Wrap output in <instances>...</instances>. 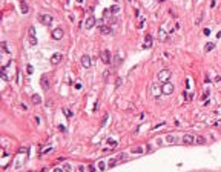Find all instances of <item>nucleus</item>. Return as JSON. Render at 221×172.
Segmentation results:
<instances>
[{"mask_svg": "<svg viewBox=\"0 0 221 172\" xmlns=\"http://www.w3.org/2000/svg\"><path fill=\"white\" fill-rule=\"evenodd\" d=\"M157 79L160 80L161 83H167V80L170 79V71L169 69H161L160 72L157 74Z\"/></svg>", "mask_w": 221, "mask_h": 172, "instance_id": "nucleus-1", "label": "nucleus"}, {"mask_svg": "<svg viewBox=\"0 0 221 172\" xmlns=\"http://www.w3.org/2000/svg\"><path fill=\"white\" fill-rule=\"evenodd\" d=\"M37 19L41 25H46V26H49L51 22H52V15H49V14H38Z\"/></svg>", "mask_w": 221, "mask_h": 172, "instance_id": "nucleus-2", "label": "nucleus"}, {"mask_svg": "<svg viewBox=\"0 0 221 172\" xmlns=\"http://www.w3.org/2000/svg\"><path fill=\"white\" fill-rule=\"evenodd\" d=\"M52 38L54 40H61V38H63V35H64V31L61 28H54L52 29Z\"/></svg>", "mask_w": 221, "mask_h": 172, "instance_id": "nucleus-3", "label": "nucleus"}, {"mask_svg": "<svg viewBox=\"0 0 221 172\" xmlns=\"http://www.w3.org/2000/svg\"><path fill=\"white\" fill-rule=\"evenodd\" d=\"M181 143L186 144V146H189V144H195V137H193V135H190V134H184V135H183V138H181Z\"/></svg>", "mask_w": 221, "mask_h": 172, "instance_id": "nucleus-4", "label": "nucleus"}, {"mask_svg": "<svg viewBox=\"0 0 221 172\" xmlns=\"http://www.w3.org/2000/svg\"><path fill=\"white\" fill-rule=\"evenodd\" d=\"M95 23H97V19L94 17V15H89V17L84 20V28H86V29H92L94 26H95Z\"/></svg>", "mask_w": 221, "mask_h": 172, "instance_id": "nucleus-5", "label": "nucleus"}, {"mask_svg": "<svg viewBox=\"0 0 221 172\" xmlns=\"http://www.w3.org/2000/svg\"><path fill=\"white\" fill-rule=\"evenodd\" d=\"M100 58H101L103 63L109 65V63H110V51H109V49H103L101 54H100Z\"/></svg>", "mask_w": 221, "mask_h": 172, "instance_id": "nucleus-6", "label": "nucleus"}, {"mask_svg": "<svg viewBox=\"0 0 221 172\" xmlns=\"http://www.w3.org/2000/svg\"><path fill=\"white\" fill-rule=\"evenodd\" d=\"M174 89H175V86L172 85V83H164L163 88H161V92H163L164 95H170V94L174 92Z\"/></svg>", "mask_w": 221, "mask_h": 172, "instance_id": "nucleus-7", "label": "nucleus"}, {"mask_svg": "<svg viewBox=\"0 0 221 172\" xmlns=\"http://www.w3.org/2000/svg\"><path fill=\"white\" fill-rule=\"evenodd\" d=\"M28 35H29V43L31 45H37V37H35V28L31 26L28 29Z\"/></svg>", "mask_w": 221, "mask_h": 172, "instance_id": "nucleus-8", "label": "nucleus"}, {"mask_svg": "<svg viewBox=\"0 0 221 172\" xmlns=\"http://www.w3.org/2000/svg\"><path fill=\"white\" fill-rule=\"evenodd\" d=\"M80 63H82V66L83 68H91V57L87 56V54H83L82 56V58H80Z\"/></svg>", "mask_w": 221, "mask_h": 172, "instance_id": "nucleus-9", "label": "nucleus"}, {"mask_svg": "<svg viewBox=\"0 0 221 172\" xmlns=\"http://www.w3.org/2000/svg\"><path fill=\"white\" fill-rule=\"evenodd\" d=\"M40 85H41V88H43L45 91H46V89H49V85H51V82H49V79H48V75H43V77H41V80H40Z\"/></svg>", "mask_w": 221, "mask_h": 172, "instance_id": "nucleus-10", "label": "nucleus"}, {"mask_svg": "<svg viewBox=\"0 0 221 172\" xmlns=\"http://www.w3.org/2000/svg\"><path fill=\"white\" fill-rule=\"evenodd\" d=\"M60 61H61V54L60 52H55L54 56L51 57V63H52V65H58Z\"/></svg>", "mask_w": 221, "mask_h": 172, "instance_id": "nucleus-11", "label": "nucleus"}, {"mask_svg": "<svg viewBox=\"0 0 221 172\" xmlns=\"http://www.w3.org/2000/svg\"><path fill=\"white\" fill-rule=\"evenodd\" d=\"M152 46V35H144V42H143V48H151Z\"/></svg>", "mask_w": 221, "mask_h": 172, "instance_id": "nucleus-12", "label": "nucleus"}, {"mask_svg": "<svg viewBox=\"0 0 221 172\" xmlns=\"http://www.w3.org/2000/svg\"><path fill=\"white\" fill-rule=\"evenodd\" d=\"M100 32L101 34H112V28H110V25H101L100 26Z\"/></svg>", "mask_w": 221, "mask_h": 172, "instance_id": "nucleus-13", "label": "nucleus"}, {"mask_svg": "<svg viewBox=\"0 0 221 172\" xmlns=\"http://www.w3.org/2000/svg\"><path fill=\"white\" fill-rule=\"evenodd\" d=\"M20 9H22V12H23V14H28V11H29L28 3L23 2V0H20Z\"/></svg>", "mask_w": 221, "mask_h": 172, "instance_id": "nucleus-14", "label": "nucleus"}, {"mask_svg": "<svg viewBox=\"0 0 221 172\" xmlns=\"http://www.w3.org/2000/svg\"><path fill=\"white\" fill-rule=\"evenodd\" d=\"M97 167H98V172H105V171H106V167H108V164H106V161L100 160V161H98V164H97Z\"/></svg>", "mask_w": 221, "mask_h": 172, "instance_id": "nucleus-15", "label": "nucleus"}, {"mask_svg": "<svg viewBox=\"0 0 221 172\" xmlns=\"http://www.w3.org/2000/svg\"><path fill=\"white\" fill-rule=\"evenodd\" d=\"M166 141H167L169 144H175L178 141V138L175 137V135H166Z\"/></svg>", "mask_w": 221, "mask_h": 172, "instance_id": "nucleus-16", "label": "nucleus"}, {"mask_svg": "<svg viewBox=\"0 0 221 172\" xmlns=\"http://www.w3.org/2000/svg\"><path fill=\"white\" fill-rule=\"evenodd\" d=\"M31 100H32L34 105H40V103H41V97L38 95V94H34V95L31 97Z\"/></svg>", "mask_w": 221, "mask_h": 172, "instance_id": "nucleus-17", "label": "nucleus"}, {"mask_svg": "<svg viewBox=\"0 0 221 172\" xmlns=\"http://www.w3.org/2000/svg\"><path fill=\"white\" fill-rule=\"evenodd\" d=\"M143 152H144V148H143V146H137V148L132 149V154L134 155H140V154H143Z\"/></svg>", "mask_w": 221, "mask_h": 172, "instance_id": "nucleus-18", "label": "nucleus"}, {"mask_svg": "<svg viewBox=\"0 0 221 172\" xmlns=\"http://www.w3.org/2000/svg\"><path fill=\"white\" fill-rule=\"evenodd\" d=\"M0 75H2V79L5 80V82H8V80H9L8 74H6V66H3V68H2V71H0Z\"/></svg>", "mask_w": 221, "mask_h": 172, "instance_id": "nucleus-19", "label": "nucleus"}, {"mask_svg": "<svg viewBox=\"0 0 221 172\" xmlns=\"http://www.w3.org/2000/svg\"><path fill=\"white\" fill-rule=\"evenodd\" d=\"M204 143H206V138L204 137H201V135L195 137V144H204Z\"/></svg>", "mask_w": 221, "mask_h": 172, "instance_id": "nucleus-20", "label": "nucleus"}, {"mask_svg": "<svg viewBox=\"0 0 221 172\" xmlns=\"http://www.w3.org/2000/svg\"><path fill=\"white\" fill-rule=\"evenodd\" d=\"M158 37H160V40H161V42H166V38H167V35H166V32H164V29H163V28L158 31Z\"/></svg>", "mask_w": 221, "mask_h": 172, "instance_id": "nucleus-21", "label": "nucleus"}, {"mask_svg": "<svg viewBox=\"0 0 221 172\" xmlns=\"http://www.w3.org/2000/svg\"><path fill=\"white\" fill-rule=\"evenodd\" d=\"M120 63H121V54H115V57H114V66H118Z\"/></svg>", "mask_w": 221, "mask_h": 172, "instance_id": "nucleus-22", "label": "nucleus"}, {"mask_svg": "<svg viewBox=\"0 0 221 172\" xmlns=\"http://www.w3.org/2000/svg\"><path fill=\"white\" fill-rule=\"evenodd\" d=\"M118 11H120V6H118V5H112V6L109 8V12H110V14H117Z\"/></svg>", "mask_w": 221, "mask_h": 172, "instance_id": "nucleus-23", "label": "nucleus"}, {"mask_svg": "<svg viewBox=\"0 0 221 172\" xmlns=\"http://www.w3.org/2000/svg\"><path fill=\"white\" fill-rule=\"evenodd\" d=\"M117 163H118V158H110V160H108V166L109 167H114Z\"/></svg>", "mask_w": 221, "mask_h": 172, "instance_id": "nucleus-24", "label": "nucleus"}, {"mask_svg": "<svg viewBox=\"0 0 221 172\" xmlns=\"http://www.w3.org/2000/svg\"><path fill=\"white\" fill-rule=\"evenodd\" d=\"M213 48H215V45H213V43H206V46H204V51H206V52H210Z\"/></svg>", "mask_w": 221, "mask_h": 172, "instance_id": "nucleus-25", "label": "nucleus"}, {"mask_svg": "<svg viewBox=\"0 0 221 172\" xmlns=\"http://www.w3.org/2000/svg\"><path fill=\"white\" fill-rule=\"evenodd\" d=\"M108 120H109V114H105V115H103V118H101V123H100V126H106Z\"/></svg>", "mask_w": 221, "mask_h": 172, "instance_id": "nucleus-26", "label": "nucleus"}, {"mask_svg": "<svg viewBox=\"0 0 221 172\" xmlns=\"http://www.w3.org/2000/svg\"><path fill=\"white\" fill-rule=\"evenodd\" d=\"M63 112H64V115H66L68 118H71V117H72V111H71L69 108H64V109H63Z\"/></svg>", "mask_w": 221, "mask_h": 172, "instance_id": "nucleus-27", "label": "nucleus"}, {"mask_svg": "<svg viewBox=\"0 0 221 172\" xmlns=\"http://www.w3.org/2000/svg\"><path fill=\"white\" fill-rule=\"evenodd\" d=\"M0 46H2V49H3V52H5V54H9V51H8V45H6V42H2V45H0Z\"/></svg>", "mask_w": 221, "mask_h": 172, "instance_id": "nucleus-28", "label": "nucleus"}, {"mask_svg": "<svg viewBox=\"0 0 221 172\" xmlns=\"http://www.w3.org/2000/svg\"><path fill=\"white\" fill-rule=\"evenodd\" d=\"M63 169L66 171V172H72V166H71L69 163H64V164H63Z\"/></svg>", "mask_w": 221, "mask_h": 172, "instance_id": "nucleus-29", "label": "nucleus"}, {"mask_svg": "<svg viewBox=\"0 0 221 172\" xmlns=\"http://www.w3.org/2000/svg\"><path fill=\"white\" fill-rule=\"evenodd\" d=\"M121 83H123L121 77H118V79H117V82H115V86H117V88H120V86H121Z\"/></svg>", "mask_w": 221, "mask_h": 172, "instance_id": "nucleus-30", "label": "nucleus"}, {"mask_svg": "<svg viewBox=\"0 0 221 172\" xmlns=\"http://www.w3.org/2000/svg\"><path fill=\"white\" fill-rule=\"evenodd\" d=\"M117 158H118V160H126V158H128V155H126L124 152H123V154H120V155H118V157H117Z\"/></svg>", "mask_w": 221, "mask_h": 172, "instance_id": "nucleus-31", "label": "nucleus"}, {"mask_svg": "<svg viewBox=\"0 0 221 172\" xmlns=\"http://www.w3.org/2000/svg\"><path fill=\"white\" fill-rule=\"evenodd\" d=\"M77 169H78V172H86V167H84V164H80Z\"/></svg>", "mask_w": 221, "mask_h": 172, "instance_id": "nucleus-32", "label": "nucleus"}, {"mask_svg": "<svg viewBox=\"0 0 221 172\" xmlns=\"http://www.w3.org/2000/svg\"><path fill=\"white\" fill-rule=\"evenodd\" d=\"M207 95H209V89L204 91V94H203V100H206V98H207Z\"/></svg>", "mask_w": 221, "mask_h": 172, "instance_id": "nucleus-33", "label": "nucleus"}, {"mask_svg": "<svg viewBox=\"0 0 221 172\" xmlns=\"http://www.w3.org/2000/svg\"><path fill=\"white\" fill-rule=\"evenodd\" d=\"M52 151V148H45L43 151H41V154H46V152H51Z\"/></svg>", "mask_w": 221, "mask_h": 172, "instance_id": "nucleus-34", "label": "nucleus"}, {"mask_svg": "<svg viewBox=\"0 0 221 172\" xmlns=\"http://www.w3.org/2000/svg\"><path fill=\"white\" fill-rule=\"evenodd\" d=\"M54 172H66V171H64L63 167H55V169H54Z\"/></svg>", "mask_w": 221, "mask_h": 172, "instance_id": "nucleus-35", "label": "nucleus"}, {"mask_svg": "<svg viewBox=\"0 0 221 172\" xmlns=\"http://www.w3.org/2000/svg\"><path fill=\"white\" fill-rule=\"evenodd\" d=\"M152 91H154V94H157V92H158V86L154 85V86H152Z\"/></svg>", "mask_w": 221, "mask_h": 172, "instance_id": "nucleus-36", "label": "nucleus"}, {"mask_svg": "<svg viewBox=\"0 0 221 172\" xmlns=\"http://www.w3.org/2000/svg\"><path fill=\"white\" fill-rule=\"evenodd\" d=\"M89 171H91V172H98V171H97V169H95V167H94V166H92V164H91V166H89Z\"/></svg>", "mask_w": 221, "mask_h": 172, "instance_id": "nucleus-37", "label": "nucleus"}, {"mask_svg": "<svg viewBox=\"0 0 221 172\" xmlns=\"http://www.w3.org/2000/svg\"><path fill=\"white\" fill-rule=\"evenodd\" d=\"M203 32H204V34H206V35H209V34H210V29H207V28H206V29H204Z\"/></svg>", "mask_w": 221, "mask_h": 172, "instance_id": "nucleus-38", "label": "nucleus"}, {"mask_svg": "<svg viewBox=\"0 0 221 172\" xmlns=\"http://www.w3.org/2000/svg\"><path fill=\"white\" fill-rule=\"evenodd\" d=\"M108 75H109V72H108V71H106V72H105V77H103V79H105V82H106V80H108Z\"/></svg>", "mask_w": 221, "mask_h": 172, "instance_id": "nucleus-39", "label": "nucleus"}, {"mask_svg": "<svg viewBox=\"0 0 221 172\" xmlns=\"http://www.w3.org/2000/svg\"><path fill=\"white\" fill-rule=\"evenodd\" d=\"M28 74H32V66H28Z\"/></svg>", "mask_w": 221, "mask_h": 172, "instance_id": "nucleus-40", "label": "nucleus"}, {"mask_svg": "<svg viewBox=\"0 0 221 172\" xmlns=\"http://www.w3.org/2000/svg\"><path fill=\"white\" fill-rule=\"evenodd\" d=\"M157 2H160V3H163V2H166V0H157Z\"/></svg>", "mask_w": 221, "mask_h": 172, "instance_id": "nucleus-41", "label": "nucleus"}, {"mask_svg": "<svg viewBox=\"0 0 221 172\" xmlns=\"http://www.w3.org/2000/svg\"><path fill=\"white\" fill-rule=\"evenodd\" d=\"M115 2H120V0H115Z\"/></svg>", "mask_w": 221, "mask_h": 172, "instance_id": "nucleus-42", "label": "nucleus"}]
</instances>
